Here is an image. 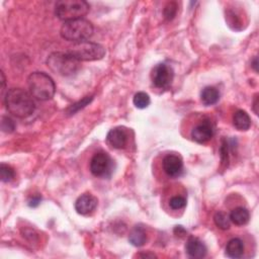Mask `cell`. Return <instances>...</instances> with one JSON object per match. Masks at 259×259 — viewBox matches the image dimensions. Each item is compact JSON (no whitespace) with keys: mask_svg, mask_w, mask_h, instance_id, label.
<instances>
[{"mask_svg":"<svg viewBox=\"0 0 259 259\" xmlns=\"http://www.w3.org/2000/svg\"><path fill=\"white\" fill-rule=\"evenodd\" d=\"M93 32L94 29L90 21L84 18H79L64 22L60 34L63 39L76 44L88 40L93 35Z\"/></svg>","mask_w":259,"mask_h":259,"instance_id":"3","label":"cell"},{"mask_svg":"<svg viewBox=\"0 0 259 259\" xmlns=\"http://www.w3.org/2000/svg\"><path fill=\"white\" fill-rule=\"evenodd\" d=\"M68 53L76 60L81 61H97L106 55V49L99 44L88 41L74 44L68 51Z\"/></svg>","mask_w":259,"mask_h":259,"instance_id":"6","label":"cell"},{"mask_svg":"<svg viewBox=\"0 0 259 259\" xmlns=\"http://www.w3.org/2000/svg\"><path fill=\"white\" fill-rule=\"evenodd\" d=\"M174 78V71L171 66L160 63L155 66L151 72V79L155 87L167 89L171 86Z\"/></svg>","mask_w":259,"mask_h":259,"instance_id":"8","label":"cell"},{"mask_svg":"<svg viewBox=\"0 0 259 259\" xmlns=\"http://www.w3.org/2000/svg\"><path fill=\"white\" fill-rule=\"evenodd\" d=\"M177 3L176 2H169L164 8V16L167 20H171L174 18L177 12Z\"/></svg>","mask_w":259,"mask_h":259,"instance_id":"25","label":"cell"},{"mask_svg":"<svg viewBox=\"0 0 259 259\" xmlns=\"http://www.w3.org/2000/svg\"><path fill=\"white\" fill-rule=\"evenodd\" d=\"M92 99H93V96H86V97H84L82 100H80V101H78V102L74 103V105H72V106L67 110V114H68V115H74L76 112H78V111H80L81 109L85 108V107L88 105V103L91 102Z\"/></svg>","mask_w":259,"mask_h":259,"instance_id":"22","label":"cell"},{"mask_svg":"<svg viewBox=\"0 0 259 259\" xmlns=\"http://www.w3.org/2000/svg\"><path fill=\"white\" fill-rule=\"evenodd\" d=\"M48 67L60 76H71L80 69V62L71 56L68 52H55L52 53L47 60Z\"/></svg>","mask_w":259,"mask_h":259,"instance_id":"4","label":"cell"},{"mask_svg":"<svg viewBox=\"0 0 259 259\" xmlns=\"http://www.w3.org/2000/svg\"><path fill=\"white\" fill-rule=\"evenodd\" d=\"M186 251L192 258H203L206 255L205 245L197 238L191 237L186 244Z\"/></svg>","mask_w":259,"mask_h":259,"instance_id":"13","label":"cell"},{"mask_svg":"<svg viewBox=\"0 0 259 259\" xmlns=\"http://www.w3.org/2000/svg\"><path fill=\"white\" fill-rule=\"evenodd\" d=\"M214 136V128L210 121H203L195 126L192 131V138L198 144L209 142Z\"/></svg>","mask_w":259,"mask_h":259,"instance_id":"9","label":"cell"},{"mask_svg":"<svg viewBox=\"0 0 259 259\" xmlns=\"http://www.w3.org/2000/svg\"><path fill=\"white\" fill-rule=\"evenodd\" d=\"M187 205V200L184 196H173L170 200H169V206L172 210H180L184 209L185 206Z\"/></svg>","mask_w":259,"mask_h":259,"instance_id":"23","label":"cell"},{"mask_svg":"<svg viewBox=\"0 0 259 259\" xmlns=\"http://www.w3.org/2000/svg\"><path fill=\"white\" fill-rule=\"evenodd\" d=\"M220 99V92L216 87L208 86L204 87L200 92V100L204 106L210 107L216 103Z\"/></svg>","mask_w":259,"mask_h":259,"instance_id":"14","label":"cell"},{"mask_svg":"<svg viewBox=\"0 0 259 259\" xmlns=\"http://www.w3.org/2000/svg\"><path fill=\"white\" fill-rule=\"evenodd\" d=\"M257 108H258V95L256 94V95H255V98H254V101H253V110H254V113H255L256 115H258V110H257Z\"/></svg>","mask_w":259,"mask_h":259,"instance_id":"27","label":"cell"},{"mask_svg":"<svg viewBox=\"0 0 259 259\" xmlns=\"http://www.w3.org/2000/svg\"><path fill=\"white\" fill-rule=\"evenodd\" d=\"M226 254L230 258H240L244 254V244L242 240L234 238L230 240L226 246Z\"/></svg>","mask_w":259,"mask_h":259,"instance_id":"15","label":"cell"},{"mask_svg":"<svg viewBox=\"0 0 259 259\" xmlns=\"http://www.w3.org/2000/svg\"><path fill=\"white\" fill-rule=\"evenodd\" d=\"M97 198L92 194H85L77 198L75 201V210L79 215L88 216L92 214L97 206Z\"/></svg>","mask_w":259,"mask_h":259,"instance_id":"11","label":"cell"},{"mask_svg":"<svg viewBox=\"0 0 259 259\" xmlns=\"http://www.w3.org/2000/svg\"><path fill=\"white\" fill-rule=\"evenodd\" d=\"M233 125L239 131H247L251 127V119L245 111L239 110L233 116Z\"/></svg>","mask_w":259,"mask_h":259,"instance_id":"16","label":"cell"},{"mask_svg":"<svg viewBox=\"0 0 259 259\" xmlns=\"http://www.w3.org/2000/svg\"><path fill=\"white\" fill-rule=\"evenodd\" d=\"M114 161L106 152H97L90 161V171L96 177H109L113 172Z\"/></svg>","mask_w":259,"mask_h":259,"instance_id":"7","label":"cell"},{"mask_svg":"<svg viewBox=\"0 0 259 259\" xmlns=\"http://www.w3.org/2000/svg\"><path fill=\"white\" fill-rule=\"evenodd\" d=\"M30 93L36 99L45 101L54 96L56 86L51 77L44 72H34L28 78Z\"/></svg>","mask_w":259,"mask_h":259,"instance_id":"2","label":"cell"},{"mask_svg":"<svg viewBox=\"0 0 259 259\" xmlns=\"http://www.w3.org/2000/svg\"><path fill=\"white\" fill-rule=\"evenodd\" d=\"M41 200H42V197H41L40 195L33 196V197L29 200V205L31 206V208H37V206L41 203Z\"/></svg>","mask_w":259,"mask_h":259,"instance_id":"26","label":"cell"},{"mask_svg":"<svg viewBox=\"0 0 259 259\" xmlns=\"http://www.w3.org/2000/svg\"><path fill=\"white\" fill-rule=\"evenodd\" d=\"M14 176L15 172L11 166L6 165L4 163L0 165V178H1L3 183H9V181H11L14 178Z\"/></svg>","mask_w":259,"mask_h":259,"instance_id":"21","label":"cell"},{"mask_svg":"<svg viewBox=\"0 0 259 259\" xmlns=\"http://www.w3.org/2000/svg\"><path fill=\"white\" fill-rule=\"evenodd\" d=\"M129 241L136 247L143 246L147 241V234L145 232V229L141 226H135L132 229V231L130 232Z\"/></svg>","mask_w":259,"mask_h":259,"instance_id":"18","label":"cell"},{"mask_svg":"<svg viewBox=\"0 0 259 259\" xmlns=\"http://www.w3.org/2000/svg\"><path fill=\"white\" fill-rule=\"evenodd\" d=\"M89 4L84 0H62L55 5L57 17L65 22L83 18L89 11Z\"/></svg>","mask_w":259,"mask_h":259,"instance_id":"5","label":"cell"},{"mask_svg":"<svg viewBox=\"0 0 259 259\" xmlns=\"http://www.w3.org/2000/svg\"><path fill=\"white\" fill-rule=\"evenodd\" d=\"M162 166L164 172L169 177L172 178L180 176L184 171L183 159H181L179 156H177V155H173V154L167 155V156L164 157L162 161Z\"/></svg>","mask_w":259,"mask_h":259,"instance_id":"10","label":"cell"},{"mask_svg":"<svg viewBox=\"0 0 259 259\" xmlns=\"http://www.w3.org/2000/svg\"><path fill=\"white\" fill-rule=\"evenodd\" d=\"M229 217L233 224H235L237 226H244L249 222L250 214L247 209L243 208V206H238V208L234 209L231 212Z\"/></svg>","mask_w":259,"mask_h":259,"instance_id":"17","label":"cell"},{"mask_svg":"<svg viewBox=\"0 0 259 259\" xmlns=\"http://www.w3.org/2000/svg\"><path fill=\"white\" fill-rule=\"evenodd\" d=\"M252 68L256 71V72H258V58L257 57H255L254 59H253V61H252Z\"/></svg>","mask_w":259,"mask_h":259,"instance_id":"28","label":"cell"},{"mask_svg":"<svg viewBox=\"0 0 259 259\" xmlns=\"http://www.w3.org/2000/svg\"><path fill=\"white\" fill-rule=\"evenodd\" d=\"M214 222L216 226L222 230H228L231 226L230 217L224 212H218L214 217Z\"/></svg>","mask_w":259,"mask_h":259,"instance_id":"20","label":"cell"},{"mask_svg":"<svg viewBox=\"0 0 259 259\" xmlns=\"http://www.w3.org/2000/svg\"><path fill=\"white\" fill-rule=\"evenodd\" d=\"M1 130L4 133H12L15 130V124L14 122L8 118V117H2L1 118Z\"/></svg>","mask_w":259,"mask_h":259,"instance_id":"24","label":"cell"},{"mask_svg":"<svg viewBox=\"0 0 259 259\" xmlns=\"http://www.w3.org/2000/svg\"><path fill=\"white\" fill-rule=\"evenodd\" d=\"M150 96L146 93V92H138L135 94L134 96V99H133V102H134V106L137 108V109H146L149 107L150 105Z\"/></svg>","mask_w":259,"mask_h":259,"instance_id":"19","label":"cell"},{"mask_svg":"<svg viewBox=\"0 0 259 259\" xmlns=\"http://www.w3.org/2000/svg\"><path fill=\"white\" fill-rule=\"evenodd\" d=\"M129 140V135L127 129L123 127L115 128L109 132L107 136V141L110 146L115 149H123L127 146Z\"/></svg>","mask_w":259,"mask_h":259,"instance_id":"12","label":"cell"},{"mask_svg":"<svg viewBox=\"0 0 259 259\" xmlns=\"http://www.w3.org/2000/svg\"><path fill=\"white\" fill-rule=\"evenodd\" d=\"M6 110L14 117L25 119L32 116L36 110V103L31 93L21 88H11L4 97Z\"/></svg>","mask_w":259,"mask_h":259,"instance_id":"1","label":"cell"}]
</instances>
